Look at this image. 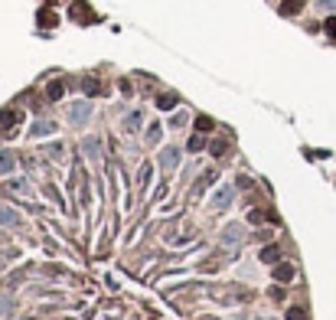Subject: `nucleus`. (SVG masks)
<instances>
[{"label": "nucleus", "instance_id": "obj_1", "mask_svg": "<svg viewBox=\"0 0 336 320\" xmlns=\"http://www.w3.org/2000/svg\"><path fill=\"white\" fill-rule=\"evenodd\" d=\"M232 196H235V187H232V183H222V187L212 193L209 206H212V209H225V206L232 203Z\"/></svg>", "mask_w": 336, "mask_h": 320}, {"label": "nucleus", "instance_id": "obj_2", "mask_svg": "<svg viewBox=\"0 0 336 320\" xmlns=\"http://www.w3.org/2000/svg\"><path fill=\"white\" fill-rule=\"evenodd\" d=\"M92 115V108H88V102H75L69 105V121L72 125H85V118Z\"/></svg>", "mask_w": 336, "mask_h": 320}, {"label": "nucleus", "instance_id": "obj_3", "mask_svg": "<svg viewBox=\"0 0 336 320\" xmlns=\"http://www.w3.org/2000/svg\"><path fill=\"white\" fill-rule=\"evenodd\" d=\"M0 226L16 229V226H20V212H16L13 206H7V203H3V206H0Z\"/></svg>", "mask_w": 336, "mask_h": 320}, {"label": "nucleus", "instance_id": "obj_4", "mask_svg": "<svg viewBox=\"0 0 336 320\" xmlns=\"http://www.w3.org/2000/svg\"><path fill=\"white\" fill-rule=\"evenodd\" d=\"M176 164H180V150L176 147H164L160 150V167H164V170H173Z\"/></svg>", "mask_w": 336, "mask_h": 320}, {"label": "nucleus", "instance_id": "obj_5", "mask_svg": "<svg viewBox=\"0 0 336 320\" xmlns=\"http://www.w3.org/2000/svg\"><path fill=\"white\" fill-rule=\"evenodd\" d=\"M242 239H245L242 226H225V229H222V242H225V245H238Z\"/></svg>", "mask_w": 336, "mask_h": 320}, {"label": "nucleus", "instance_id": "obj_6", "mask_svg": "<svg viewBox=\"0 0 336 320\" xmlns=\"http://www.w3.org/2000/svg\"><path fill=\"white\" fill-rule=\"evenodd\" d=\"M33 137H46V134H56V125L53 121H39V125H33Z\"/></svg>", "mask_w": 336, "mask_h": 320}, {"label": "nucleus", "instance_id": "obj_7", "mask_svg": "<svg viewBox=\"0 0 336 320\" xmlns=\"http://www.w3.org/2000/svg\"><path fill=\"white\" fill-rule=\"evenodd\" d=\"M278 258H281L278 245H268V249H261V261H265V265H278Z\"/></svg>", "mask_w": 336, "mask_h": 320}, {"label": "nucleus", "instance_id": "obj_8", "mask_svg": "<svg viewBox=\"0 0 336 320\" xmlns=\"http://www.w3.org/2000/svg\"><path fill=\"white\" fill-rule=\"evenodd\" d=\"M13 167H16V157L10 150H0V173H10Z\"/></svg>", "mask_w": 336, "mask_h": 320}, {"label": "nucleus", "instance_id": "obj_9", "mask_svg": "<svg viewBox=\"0 0 336 320\" xmlns=\"http://www.w3.org/2000/svg\"><path fill=\"white\" fill-rule=\"evenodd\" d=\"M294 278V265H274V281H287Z\"/></svg>", "mask_w": 336, "mask_h": 320}, {"label": "nucleus", "instance_id": "obj_10", "mask_svg": "<svg viewBox=\"0 0 336 320\" xmlns=\"http://www.w3.org/2000/svg\"><path fill=\"white\" fill-rule=\"evenodd\" d=\"M82 147H85V154L92 157V160H98V154H102V144H98V137H85V144H82Z\"/></svg>", "mask_w": 336, "mask_h": 320}, {"label": "nucleus", "instance_id": "obj_11", "mask_svg": "<svg viewBox=\"0 0 336 320\" xmlns=\"http://www.w3.org/2000/svg\"><path fill=\"white\" fill-rule=\"evenodd\" d=\"M157 108H160V111L176 108V95H170V92H167V95H160V98H157Z\"/></svg>", "mask_w": 336, "mask_h": 320}, {"label": "nucleus", "instance_id": "obj_12", "mask_svg": "<svg viewBox=\"0 0 336 320\" xmlns=\"http://www.w3.org/2000/svg\"><path fill=\"white\" fill-rule=\"evenodd\" d=\"M124 128H127V131H137V128H141V111H131L127 121H124Z\"/></svg>", "mask_w": 336, "mask_h": 320}, {"label": "nucleus", "instance_id": "obj_13", "mask_svg": "<svg viewBox=\"0 0 336 320\" xmlns=\"http://www.w3.org/2000/svg\"><path fill=\"white\" fill-rule=\"evenodd\" d=\"M209 183H216V173H203V180H199V183L193 187V193H203V190L209 187Z\"/></svg>", "mask_w": 336, "mask_h": 320}, {"label": "nucleus", "instance_id": "obj_14", "mask_svg": "<svg viewBox=\"0 0 336 320\" xmlns=\"http://www.w3.org/2000/svg\"><path fill=\"white\" fill-rule=\"evenodd\" d=\"M10 311H13V297H3V294H0V317H7Z\"/></svg>", "mask_w": 336, "mask_h": 320}, {"label": "nucleus", "instance_id": "obj_15", "mask_svg": "<svg viewBox=\"0 0 336 320\" xmlns=\"http://www.w3.org/2000/svg\"><path fill=\"white\" fill-rule=\"evenodd\" d=\"M72 16H78V20L85 16V20H88V16H92V10H88L85 3H75V7H72Z\"/></svg>", "mask_w": 336, "mask_h": 320}, {"label": "nucleus", "instance_id": "obj_16", "mask_svg": "<svg viewBox=\"0 0 336 320\" xmlns=\"http://www.w3.org/2000/svg\"><path fill=\"white\" fill-rule=\"evenodd\" d=\"M209 154L212 157H222V154H225V141H212L209 144Z\"/></svg>", "mask_w": 336, "mask_h": 320}, {"label": "nucleus", "instance_id": "obj_17", "mask_svg": "<svg viewBox=\"0 0 336 320\" xmlns=\"http://www.w3.org/2000/svg\"><path fill=\"white\" fill-rule=\"evenodd\" d=\"M49 98H62V82H53V85H49Z\"/></svg>", "mask_w": 336, "mask_h": 320}, {"label": "nucleus", "instance_id": "obj_18", "mask_svg": "<svg viewBox=\"0 0 336 320\" xmlns=\"http://www.w3.org/2000/svg\"><path fill=\"white\" fill-rule=\"evenodd\" d=\"M287 320H307V311H300V307H290V311H287Z\"/></svg>", "mask_w": 336, "mask_h": 320}, {"label": "nucleus", "instance_id": "obj_19", "mask_svg": "<svg viewBox=\"0 0 336 320\" xmlns=\"http://www.w3.org/2000/svg\"><path fill=\"white\" fill-rule=\"evenodd\" d=\"M82 88H85L88 95H98V88H102V85H98V82H95V78H88V82H82Z\"/></svg>", "mask_w": 336, "mask_h": 320}, {"label": "nucleus", "instance_id": "obj_20", "mask_svg": "<svg viewBox=\"0 0 336 320\" xmlns=\"http://www.w3.org/2000/svg\"><path fill=\"white\" fill-rule=\"evenodd\" d=\"M196 128H199V131H212V121L209 118H196Z\"/></svg>", "mask_w": 336, "mask_h": 320}, {"label": "nucleus", "instance_id": "obj_21", "mask_svg": "<svg viewBox=\"0 0 336 320\" xmlns=\"http://www.w3.org/2000/svg\"><path fill=\"white\" fill-rule=\"evenodd\" d=\"M49 150V157H53V160H59V157H62V144H53V147H46Z\"/></svg>", "mask_w": 336, "mask_h": 320}, {"label": "nucleus", "instance_id": "obj_22", "mask_svg": "<svg viewBox=\"0 0 336 320\" xmlns=\"http://www.w3.org/2000/svg\"><path fill=\"white\" fill-rule=\"evenodd\" d=\"M248 219H251V222H265V212H261V209H251Z\"/></svg>", "mask_w": 336, "mask_h": 320}, {"label": "nucleus", "instance_id": "obj_23", "mask_svg": "<svg viewBox=\"0 0 336 320\" xmlns=\"http://www.w3.org/2000/svg\"><path fill=\"white\" fill-rule=\"evenodd\" d=\"M281 10H284V13H290V10H300V0H290V3H284Z\"/></svg>", "mask_w": 336, "mask_h": 320}, {"label": "nucleus", "instance_id": "obj_24", "mask_svg": "<svg viewBox=\"0 0 336 320\" xmlns=\"http://www.w3.org/2000/svg\"><path fill=\"white\" fill-rule=\"evenodd\" d=\"M157 137H160V128H157V125H154V128H150V131H147V141H150V144H154V141H157Z\"/></svg>", "mask_w": 336, "mask_h": 320}, {"label": "nucleus", "instance_id": "obj_25", "mask_svg": "<svg viewBox=\"0 0 336 320\" xmlns=\"http://www.w3.org/2000/svg\"><path fill=\"white\" fill-rule=\"evenodd\" d=\"M147 180H150V167H144V170H141V180H137V183H141V187H144Z\"/></svg>", "mask_w": 336, "mask_h": 320}, {"label": "nucleus", "instance_id": "obj_26", "mask_svg": "<svg viewBox=\"0 0 336 320\" xmlns=\"http://www.w3.org/2000/svg\"><path fill=\"white\" fill-rule=\"evenodd\" d=\"M327 33H330V36H336V16H333V20H327Z\"/></svg>", "mask_w": 336, "mask_h": 320}, {"label": "nucleus", "instance_id": "obj_27", "mask_svg": "<svg viewBox=\"0 0 336 320\" xmlns=\"http://www.w3.org/2000/svg\"><path fill=\"white\" fill-rule=\"evenodd\" d=\"M320 7L323 10H336V0H320Z\"/></svg>", "mask_w": 336, "mask_h": 320}, {"label": "nucleus", "instance_id": "obj_28", "mask_svg": "<svg viewBox=\"0 0 336 320\" xmlns=\"http://www.w3.org/2000/svg\"><path fill=\"white\" fill-rule=\"evenodd\" d=\"M0 265H3V261H0Z\"/></svg>", "mask_w": 336, "mask_h": 320}, {"label": "nucleus", "instance_id": "obj_29", "mask_svg": "<svg viewBox=\"0 0 336 320\" xmlns=\"http://www.w3.org/2000/svg\"><path fill=\"white\" fill-rule=\"evenodd\" d=\"M261 320H265V317H261Z\"/></svg>", "mask_w": 336, "mask_h": 320}]
</instances>
